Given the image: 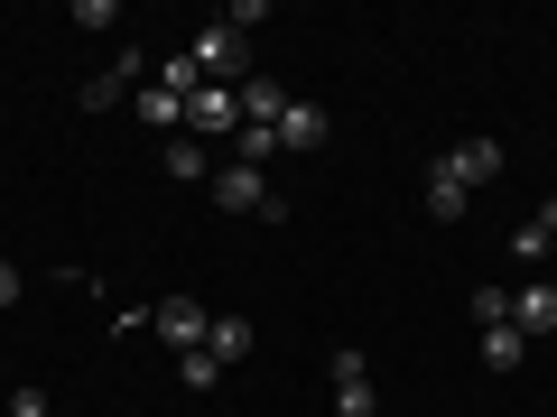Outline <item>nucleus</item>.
Returning <instances> with one entry per match:
<instances>
[{"label":"nucleus","mask_w":557,"mask_h":417,"mask_svg":"<svg viewBox=\"0 0 557 417\" xmlns=\"http://www.w3.org/2000/svg\"><path fill=\"white\" fill-rule=\"evenodd\" d=\"M149 84H168V93H205V75H196V56H186V47L149 65Z\"/></svg>","instance_id":"2eb2a0df"},{"label":"nucleus","mask_w":557,"mask_h":417,"mask_svg":"<svg viewBox=\"0 0 557 417\" xmlns=\"http://www.w3.org/2000/svg\"><path fill=\"white\" fill-rule=\"evenodd\" d=\"M10 417H57V408H47V390H10Z\"/></svg>","instance_id":"aec40b11"},{"label":"nucleus","mask_w":557,"mask_h":417,"mask_svg":"<svg viewBox=\"0 0 557 417\" xmlns=\"http://www.w3.org/2000/svg\"><path fill=\"white\" fill-rule=\"evenodd\" d=\"M159 159H168V177H186V186H205V177H214V167H205V139H168V149H159Z\"/></svg>","instance_id":"4468645a"},{"label":"nucleus","mask_w":557,"mask_h":417,"mask_svg":"<svg viewBox=\"0 0 557 417\" xmlns=\"http://www.w3.org/2000/svg\"><path fill=\"white\" fill-rule=\"evenodd\" d=\"M260 20H270V0H233V10H223V28H233V38H251Z\"/></svg>","instance_id":"6ab92c4d"},{"label":"nucleus","mask_w":557,"mask_h":417,"mask_svg":"<svg viewBox=\"0 0 557 417\" xmlns=\"http://www.w3.org/2000/svg\"><path fill=\"white\" fill-rule=\"evenodd\" d=\"M149 334H159V343H177V353H205L214 316H205L196 298H159V306H149Z\"/></svg>","instance_id":"7ed1b4c3"},{"label":"nucleus","mask_w":557,"mask_h":417,"mask_svg":"<svg viewBox=\"0 0 557 417\" xmlns=\"http://www.w3.org/2000/svg\"><path fill=\"white\" fill-rule=\"evenodd\" d=\"M530 223H539V232H548V260H557V204H539Z\"/></svg>","instance_id":"4be33fe9"},{"label":"nucleus","mask_w":557,"mask_h":417,"mask_svg":"<svg viewBox=\"0 0 557 417\" xmlns=\"http://www.w3.org/2000/svg\"><path fill=\"white\" fill-rule=\"evenodd\" d=\"M205 353L233 371V362H251V316H214V334H205Z\"/></svg>","instance_id":"f8f14e48"},{"label":"nucleus","mask_w":557,"mask_h":417,"mask_svg":"<svg viewBox=\"0 0 557 417\" xmlns=\"http://www.w3.org/2000/svg\"><path fill=\"white\" fill-rule=\"evenodd\" d=\"M511 260H520V269H548V232H539V223H520V232H511Z\"/></svg>","instance_id":"dca6fc26"},{"label":"nucleus","mask_w":557,"mask_h":417,"mask_svg":"<svg viewBox=\"0 0 557 417\" xmlns=\"http://www.w3.org/2000/svg\"><path fill=\"white\" fill-rule=\"evenodd\" d=\"M278 112H288V93H278L270 75H251V84H242V121H260V130H278Z\"/></svg>","instance_id":"ddd939ff"},{"label":"nucleus","mask_w":557,"mask_h":417,"mask_svg":"<svg viewBox=\"0 0 557 417\" xmlns=\"http://www.w3.org/2000/svg\"><path fill=\"white\" fill-rule=\"evenodd\" d=\"M177 380H186V390H214L223 362H214V353H177Z\"/></svg>","instance_id":"f3484780"},{"label":"nucleus","mask_w":557,"mask_h":417,"mask_svg":"<svg viewBox=\"0 0 557 417\" xmlns=\"http://www.w3.org/2000/svg\"><path fill=\"white\" fill-rule=\"evenodd\" d=\"M530 362V334L520 325H483V371H520Z\"/></svg>","instance_id":"9b49d317"},{"label":"nucleus","mask_w":557,"mask_h":417,"mask_svg":"<svg viewBox=\"0 0 557 417\" xmlns=\"http://www.w3.org/2000/svg\"><path fill=\"white\" fill-rule=\"evenodd\" d=\"M465 204H474V186L456 177V159H437V167H428V214H437V223H465Z\"/></svg>","instance_id":"9d476101"},{"label":"nucleus","mask_w":557,"mask_h":417,"mask_svg":"<svg viewBox=\"0 0 557 417\" xmlns=\"http://www.w3.org/2000/svg\"><path fill=\"white\" fill-rule=\"evenodd\" d=\"M233 130H242V93H233V84L186 93V139H233Z\"/></svg>","instance_id":"f03ea898"},{"label":"nucleus","mask_w":557,"mask_h":417,"mask_svg":"<svg viewBox=\"0 0 557 417\" xmlns=\"http://www.w3.org/2000/svg\"><path fill=\"white\" fill-rule=\"evenodd\" d=\"M446 159H456V177H465V186H493V177H502V139H493V130H474V139H456Z\"/></svg>","instance_id":"6e6552de"},{"label":"nucleus","mask_w":557,"mask_h":417,"mask_svg":"<svg viewBox=\"0 0 557 417\" xmlns=\"http://www.w3.org/2000/svg\"><path fill=\"white\" fill-rule=\"evenodd\" d=\"M511 325H520V334H557V278L511 288Z\"/></svg>","instance_id":"0eeeda50"},{"label":"nucleus","mask_w":557,"mask_h":417,"mask_svg":"<svg viewBox=\"0 0 557 417\" xmlns=\"http://www.w3.org/2000/svg\"><path fill=\"white\" fill-rule=\"evenodd\" d=\"M131 112L149 121L159 139H177V130H186V93H168V84H139V93H131Z\"/></svg>","instance_id":"1a4fd4ad"},{"label":"nucleus","mask_w":557,"mask_h":417,"mask_svg":"<svg viewBox=\"0 0 557 417\" xmlns=\"http://www.w3.org/2000/svg\"><path fill=\"white\" fill-rule=\"evenodd\" d=\"M57 417H65V408H57Z\"/></svg>","instance_id":"5701e85b"},{"label":"nucleus","mask_w":557,"mask_h":417,"mask_svg":"<svg viewBox=\"0 0 557 417\" xmlns=\"http://www.w3.org/2000/svg\"><path fill=\"white\" fill-rule=\"evenodd\" d=\"M325 139H335V121H325L317 102H288V112H278V149H298V159H317Z\"/></svg>","instance_id":"423d86ee"},{"label":"nucleus","mask_w":557,"mask_h":417,"mask_svg":"<svg viewBox=\"0 0 557 417\" xmlns=\"http://www.w3.org/2000/svg\"><path fill=\"white\" fill-rule=\"evenodd\" d=\"M205 195H214L223 214H251V223H288V195L270 186V167H242V159H223L214 177H205Z\"/></svg>","instance_id":"f257e3e1"},{"label":"nucleus","mask_w":557,"mask_h":417,"mask_svg":"<svg viewBox=\"0 0 557 417\" xmlns=\"http://www.w3.org/2000/svg\"><path fill=\"white\" fill-rule=\"evenodd\" d=\"M20 288H28V278H20V260L0 251V306H20Z\"/></svg>","instance_id":"412c9836"},{"label":"nucleus","mask_w":557,"mask_h":417,"mask_svg":"<svg viewBox=\"0 0 557 417\" xmlns=\"http://www.w3.org/2000/svg\"><path fill=\"white\" fill-rule=\"evenodd\" d=\"M139 84H149V65H139V47H131V56H112L94 84H84V112H112V102H121V93H139Z\"/></svg>","instance_id":"39448f33"},{"label":"nucleus","mask_w":557,"mask_h":417,"mask_svg":"<svg viewBox=\"0 0 557 417\" xmlns=\"http://www.w3.org/2000/svg\"><path fill=\"white\" fill-rule=\"evenodd\" d=\"M474 325H511V288H474Z\"/></svg>","instance_id":"a211bd4d"},{"label":"nucleus","mask_w":557,"mask_h":417,"mask_svg":"<svg viewBox=\"0 0 557 417\" xmlns=\"http://www.w3.org/2000/svg\"><path fill=\"white\" fill-rule=\"evenodd\" d=\"M381 408V390H372V362L354 353V343H344L335 353V417H372Z\"/></svg>","instance_id":"20e7f679"}]
</instances>
